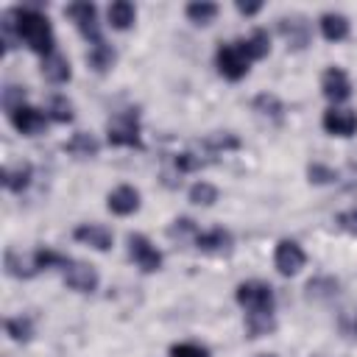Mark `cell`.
Listing matches in <instances>:
<instances>
[{"instance_id": "cell-1", "label": "cell", "mask_w": 357, "mask_h": 357, "mask_svg": "<svg viewBox=\"0 0 357 357\" xmlns=\"http://www.w3.org/2000/svg\"><path fill=\"white\" fill-rule=\"evenodd\" d=\"M234 298L245 310V335L248 337H262L276 329V321H273L276 298H273V287L268 282H259V279L240 282L234 290Z\"/></svg>"}, {"instance_id": "cell-2", "label": "cell", "mask_w": 357, "mask_h": 357, "mask_svg": "<svg viewBox=\"0 0 357 357\" xmlns=\"http://www.w3.org/2000/svg\"><path fill=\"white\" fill-rule=\"evenodd\" d=\"M11 14H14V25H17L20 42H25L42 59L56 53L53 50V45H56L53 28H50V20L45 17V11H39V8H11Z\"/></svg>"}, {"instance_id": "cell-3", "label": "cell", "mask_w": 357, "mask_h": 357, "mask_svg": "<svg viewBox=\"0 0 357 357\" xmlns=\"http://www.w3.org/2000/svg\"><path fill=\"white\" fill-rule=\"evenodd\" d=\"M106 139L114 148H137L142 151V128H139V112L126 109L109 117L106 123Z\"/></svg>"}, {"instance_id": "cell-4", "label": "cell", "mask_w": 357, "mask_h": 357, "mask_svg": "<svg viewBox=\"0 0 357 357\" xmlns=\"http://www.w3.org/2000/svg\"><path fill=\"white\" fill-rule=\"evenodd\" d=\"M215 67H218V73H220L223 78L240 81V78L248 75L251 61L245 59V53L240 50L237 42H223V45H218V50H215Z\"/></svg>"}, {"instance_id": "cell-5", "label": "cell", "mask_w": 357, "mask_h": 357, "mask_svg": "<svg viewBox=\"0 0 357 357\" xmlns=\"http://www.w3.org/2000/svg\"><path fill=\"white\" fill-rule=\"evenodd\" d=\"M128 257L142 273H153L162 268V251L145 234H128Z\"/></svg>"}, {"instance_id": "cell-6", "label": "cell", "mask_w": 357, "mask_h": 357, "mask_svg": "<svg viewBox=\"0 0 357 357\" xmlns=\"http://www.w3.org/2000/svg\"><path fill=\"white\" fill-rule=\"evenodd\" d=\"M64 14L75 22V28L81 31V36L86 39V42H103L100 39V25H98V8H95V3H70L67 8H64Z\"/></svg>"}, {"instance_id": "cell-7", "label": "cell", "mask_w": 357, "mask_h": 357, "mask_svg": "<svg viewBox=\"0 0 357 357\" xmlns=\"http://www.w3.org/2000/svg\"><path fill=\"white\" fill-rule=\"evenodd\" d=\"M61 276H64V284L75 293H95L98 290V271L86 262L67 259L61 268Z\"/></svg>"}, {"instance_id": "cell-8", "label": "cell", "mask_w": 357, "mask_h": 357, "mask_svg": "<svg viewBox=\"0 0 357 357\" xmlns=\"http://www.w3.org/2000/svg\"><path fill=\"white\" fill-rule=\"evenodd\" d=\"M8 120H11V126H14L20 134H25V137H36V134L45 131V126H47L50 117H47V112L22 103V106H17V109L8 112Z\"/></svg>"}, {"instance_id": "cell-9", "label": "cell", "mask_w": 357, "mask_h": 357, "mask_svg": "<svg viewBox=\"0 0 357 357\" xmlns=\"http://www.w3.org/2000/svg\"><path fill=\"white\" fill-rule=\"evenodd\" d=\"M307 262V254L304 248L296 243V240H279L276 243V251H273V265L282 276H296Z\"/></svg>"}, {"instance_id": "cell-10", "label": "cell", "mask_w": 357, "mask_h": 357, "mask_svg": "<svg viewBox=\"0 0 357 357\" xmlns=\"http://www.w3.org/2000/svg\"><path fill=\"white\" fill-rule=\"evenodd\" d=\"M321 92L332 103H343L351 98V81L343 67H326L321 75Z\"/></svg>"}, {"instance_id": "cell-11", "label": "cell", "mask_w": 357, "mask_h": 357, "mask_svg": "<svg viewBox=\"0 0 357 357\" xmlns=\"http://www.w3.org/2000/svg\"><path fill=\"white\" fill-rule=\"evenodd\" d=\"M321 126H324V131L332 134V137H354V134H357V112L332 106V109L324 112Z\"/></svg>"}, {"instance_id": "cell-12", "label": "cell", "mask_w": 357, "mask_h": 357, "mask_svg": "<svg viewBox=\"0 0 357 357\" xmlns=\"http://www.w3.org/2000/svg\"><path fill=\"white\" fill-rule=\"evenodd\" d=\"M279 33L284 36L287 47H293V50H304L310 45V22L304 17H282Z\"/></svg>"}, {"instance_id": "cell-13", "label": "cell", "mask_w": 357, "mask_h": 357, "mask_svg": "<svg viewBox=\"0 0 357 357\" xmlns=\"http://www.w3.org/2000/svg\"><path fill=\"white\" fill-rule=\"evenodd\" d=\"M106 206L114 215H134L139 209V190L131 184H120L106 195Z\"/></svg>"}, {"instance_id": "cell-14", "label": "cell", "mask_w": 357, "mask_h": 357, "mask_svg": "<svg viewBox=\"0 0 357 357\" xmlns=\"http://www.w3.org/2000/svg\"><path fill=\"white\" fill-rule=\"evenodd\" d=\"M231 231L223 226H215L209 231H198L195 234V248L204 254H229L231 251Z\"/></svg>"}, {"instance_id": "cell-15", "label": "cell", "mask_w": 357, "mask_h": 357, "mask_svg": "<svg viewBox=\"0 0 357 357\" xmlns=\"http://www.w3.org/2000/svg\"><path fill=\"white\" fill-rule=\"evenodd\" d=\"M73 237H75L78 243L95 248V251H109V248H112V240H114L112 231H109L106 226H100V223H81V226H75Z\"/></svg>"}, {"instance_id": "cell-16", "label": "cell", "mask_w": 357, "mask_h": 357, "mask_svg": "<svg viewBox=\"0 0 357 357\" xmlns=\"http://www.w3.org/2000/svg\"><path fill=\"white\" fill-rule=\"evenodd\" d=\"M318 25H321V33H324L326 42H343V39L349 36V31H351L349 17H343V14H337V11H326V14H321Z\"/></svg>"}, {"instance_id": "cell-17", "label": "cell", "mask_w": 357, "mask_h": 357, "mask_svg": "<svg viewBox=\"0 0 357 357\" xmlns=\"http://www.w3.org/2000/svg\"><path fill=\"white\" fill-rule=\"evenodd\" d=\"M42 75L50 81V84H67L73 78V70H70V61L67 56L61 53H50L42 59Z\"/></svg>"}, {"instance_id": "cell-18", "label": "cell", "mask_w": 357, "mask_h": 357, "mask_svg": "<svg viewBox=\"0 0 357 357\" xmlns=\"http://www.w3.org/2000/svg\"><path fill=\"white\" fill-rule=\"evenodd\" d=\"M64 151H67L70 156H75V159H92V156H98L100 145H98V139H95L92 134L75 131V134L64 142Z\"/></svg>"}, {"instance_id": "cell-19", "label": "cell", "mask_w": 357, "mask_h": 357, "mask_svg": "<svg viewBox=\"0 0 357 357\" xmlns=\"http://www.w3.org/2000/svg\"><path fill=\"white\" fill-rule=\"evenodd\" d=\"M237 45H240V50L245 53L248 61H259V59H265L268 50H271L268 31H262V28H257V31H254L251 36H245V39H237Z\"/></svg>"}, {"instance_id": "cell-20", "label": "cell", "mask_w": 357, "mask_h": 357, "mask_svg": "<svg viewBox=\"0 0 357 357\" xmlns=\"http://www.w3.org/2000/svg\"><path fill=\"white\" fill-rule=\"evenodd\" d=\"M31 176H33L31 165H28V162H20V165H14V167H3L0 181H3V187H6L8 192H22V190L31 184Z\"/></svg>"}, {"instance_id": "cell-21", "label": "cell", "mask_w": 357, "mask_h": 357, "mask_svg": "<svg viewBox=\"0 0 357 357\" xmlns=\"http://www.w3.org/2000/svg\"><path fill=\"white\" fill-rule=\"evenodd\" d=\"M114 47L112 45H106V42H95V45H89V50H86V64L95 70V73H109L112 70V64H114Z\"/></svg>"}, {"instance_id": "cell-22", "label": "cell", "mask_w": 357, "mask_h": 357, "mask_svg": "<svg viewBox=\"0 0 357 357\" xmlns=\"http://www.w3.org/2000/svg\"><path fill=\"white\" fill-rule=\"evenodd\" d=\"M134 20H137L134 3H128V0H114V3L109 6V25H112L114 31H128V28L134 25Z\"/></svg>"}, {"instance_id": "cell-23", "label": "cell", "mask_w": 357, "mask_h": 357, "mask_svg": "<svg viewBox=\"0 0 357 357\" xmlns=\"http://www.w3.org/2000/svg\"><path fill=\"white\" fill-rule=\"evenodd\" d=\"M251 106H254V112H257L259 117H265V120H271V123H282V117H284L282 100H279L276 95H271V92H259Z\"/></svg>"}, {"instance_id": "cell-24", "label": "cell", "mask_w": 357, "mask_h": 357, "mask_svg": "<svg viewBox=\"0 0 357 357\" xmlns=\"http://www.w3.org/2000/svg\"><path fill=\"white\" fill-rule=\"evenodd\" d=\"M3 265H6V273H8V276H14V279H31V276L36 273L33 259H22L14 248H8V251H6Z\"/></svg>"}, {"instance_id": "cell-25", "label": "cell", "mask_w": 357, "mask_h": 357, "mask_svg": "<svg viewBox=\"0 0 357 357\" xmlns=\"http://www.w3.org/2000/svg\"><path fill=\"white\" fill-rule=\"evenodd\" d=\"M218 3H209V0H195V3H187L184 14L195 22V25H209L215 17H218Z\"/></svg>"}, {"instance_id": "cell-26", "label": "cell", "mask_w": 357, "mask_h": 357, "mask_svg": "<svg viewBox=\"0 0 357 357\" xmlns=\"http://www.w3.org/2000/svg\"><path fill=\"white\" fill-rule=\"evenodd\" d=\"M6 335H8L11 340H20V343H25V340H31V337H33V321H31L28 315L6 318Z\"/></svg>"}, {"instance_id": "cell-27", "label": "cell", "mask_w": 357, "mask_h": 357, "mask_svg": "<svg viewBox=\"0 0 357 357\" xmlns=\"http://www.w3.org/2000/svg\"><path fill=\"white\" fill-rule=\"evenodd\" d=\"M47 117L53 123H73V103L67 100V95H53L47 100Z\"/></svg>"}, {"instance_id": "cell-28", "label": "cell", "mask_w": 357, "mask_h": 357, "mask_svg": "<svg viewBox=\"0 0 357 357\" xmlns=\"http://www.w3.org/2000/svg\"><path fill=\"white\" fill-rule=\"evenodd\" d=\"M190 201L198 204V206H212L218 201V187L209 184V181H195L190 187Z\"/></svg>"}, {"instance_id": "cell-29", "label": "cell", "mask_w": 357, "mask_h": 357, "mask_svg": "<svg viewBox=\"0 0 357 357\" xmlns=\"http://www.w3.org/2000/svg\"><path fill=\"white\" fill-rule=\"evenodd\" d=\"M0 33H3V50L8 53V50H14L17 47V42H20V33H17V25H14V14H11V8L8 11H3V17H0Z\"/></svg>"}, {"instance_id": "cell-30", "label": "cell", "mask_w": 357, "mask_h": 357, "mask_svg": "<svg viewBox=\"0 0 357 357\" xmlns=\"http://www.w3.org/2000/svg\"><path fill=\"white\" fill-rule=\"evenodd\" d=\"M307 176H310L312 184H332V181H337V173H335L332 167L321 165V162H312V165L307 167Z\"/></svg>"}, {"instance_id": "cell-31", "label": "cell", "mask_w": 357, "mask_h": 357, "mask_svg": "<svg viewBox=\"0 0 357 357\" xmlns=\"http://www.w3.org/2000/svg\"><path fill=\"white\" fill-rule=\"evenodd\" d=\"M170 357H209V351L198 343H176L170 346Z\"/></svg>"}, {"instance_id": "cell-32", "label": "cell", "mask_w": 357, "mask_h": 357, "mask_svg": "<svg viewBox=\"0 0 357 357\" xmlns=\"http://www.w3.org/2000/svg\"><path fill=\"white\" fill-rule=\"evenodd\" d=\"M167 234H170V237H178V240H184L187 234H192V237H195L198 231H195V223H192L190 218H176V220H173V226L167 229Z\"/></svg>"}, {"instance_id": "cell-33", "label": "cell", "mask_w": 357, "mask_h": 357, "mask_svg": "<svg viewBox=\"0 0 357 357\" xmlns=\"http://www.w3.org/2000/svg\"><path fill=\"white\" fill-rule=\"evenodd\" d=\"M22 103H25V92H22L20 86H6V92H3V106H6V112L17 109V106H22Z\"/></svg>"}, {"instance_id": "cell-34", "label": "cell", "mask_w": 357, "mask_h": 357, "mask_svg": "<svg viewBox=\"0 0 357 357\" xmlns=\"http://www.w3.org/2000/svg\"><path fill=\"white\" fill-rule=\"evenodd\" d=\"M337 226H340L343 231H349V234H354V237H357V209L340 212V215H337Z\"/></svg>"}, {"instance_id": "cell-35", "label": "cell", "mask_w": 357, "mask_h": 357, "mask_svg": "<svg viewBox=\"0 0 357 357\" xmlns=\"http://www.w3.org/2000/svg\"><path fill=\"white\" fill-rule=\"evenodd\" d=\"M259 8H262V3H237V11H240V14H245V17L257 14Z\"/></svg>"}, {"instance_id": "cell-36", "label": "cell", "mask_w": 357, "mask_h": 357, "mask_svg": "<svg viewBox=\"0 0 357 357\" xmlns=\"http://www.w3.org/2000/svg\"><path fill=\"white\" fill-rule=\"evenodd\" d=\"M259 357H276V354H259Z\"/></svg>"}]
</instances>
